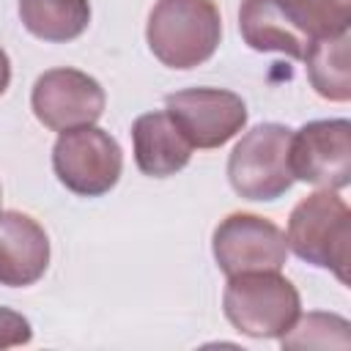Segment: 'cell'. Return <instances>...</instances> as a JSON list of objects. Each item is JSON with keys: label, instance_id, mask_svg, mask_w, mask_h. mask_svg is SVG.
Masks as SVG:
<instances>
[{"label": "cell", "instance_id": "cell-1", "mask_svg": "<svg viewBox=\"0 0 351 351\" xmlns=\"http://www.w3.org/2000/svg\"><path fill=\"white\" fill-rule=\"evenodd\" d=\"M351 0H241L239 30L250 49L302 60L313 41L346 33Z\"/></svg>", "mask_w": 351, "mask_h": 351}, {"label": "cell", "instance_id": "cell-2", "mask_svg": "<svg viewBox=\"0 0 351 351\" xmlns=\"http://www.w3.org/2000/svg\"><path fill=\"white\" fill-rule=\"evenodd\" d=\"M222 38V16L214 0H156L145 41L167 69H195L206 63Z\"/></svg>", "mask_w": 351, "mask_h": 351}, {"label": "cell", "instance_id": "cell-3", "mask_svg": "<svg viewBox=\"0 0 351 351\" xmlns=\"http://www.w3.org/2000/svg\"><path fill=\"white\" fill-rule=\"evenodd\" d=\"M285 241L296 258L329 269L343 285H348L351 208L337 189H318L302 197L288 217Z\"/></svg>", "mask_w": 351, "mask_h": 351}, {"label": "cell", "instance_id": "cell-4", "mask_svg": "<svg viewBox=\"0 0 351 351\" xmlns=\"http://www.w3.org/2000/svg\"><path fill=\"white\" fill-rule=\"evenodd\" d=\"M222 310L230 326L247 337H282L302 313L296 285L274 269L228 277Z\"/></svg>", "mask_w": 351, "mask_h": 351}, {"label": "cell", "instance_id": "cell-5", "mask_svg": "<svg viewBox=\"0 0 351 351\" xmlns=\"http://www.w3.org/2000/svg\"><path fill=\"white\" fill-rule=\"evenodd\" d=\"M291 137L285 123H258L241 134L228 156V181L244 200H277L293 186Z\"/></svg>", "mask_w": 351, "mask_h": 351}, {"label": "cell", "instance_id": "cell-6", "mask_svg": "<svg viewBox=\"0 0 351 351\" xmlns=\"http://www.w3.org/2000/svg\"><path fill=\"white\" fill-rule=\"evenodd\" d=\"M52 170L69 192L101 197L121 178L123 151L118 140L96 123L66 129L52 145Z\"/></svg>", "mask_w": 351, "mask_h": 351}, {"label": "cell", "instance_id": "cell-7", "mask_svg": "<svg viewBox=\"0 0 351 351\" xmlns=\"http://www.w3.org/2000/svg\"><path fill=\"white\" fill-rule=\"evenodd\" d=\"M211 252L225 277L241 271H280L288 261V241L285 230L277 228L271 219L252 214V211H233L228 214L211 236Z\"/></svg>", "mask_w": 351, "mask_h": 351}, {"label": "cell", "instance_id": "cell-8", "mask_svg": "<svg viewBox=\"0 0 351 351\" xmlns=\"http://www.w3.org/2000/svg\"><path fill=\"white\" fill-rule=\"evenodd\" d=\"M107 96L96 77L80 69H49L44 71L30 90V107L38 123L49 132H66L77 126L96 123L104 112Z\"/></svg>", "mask_w": 351, "mask_h": 351}, {"label": "cell", "instance_id": "cell-9", "mask_svg": "<svg viewBox=\"0 0 351 351\" xmlns=\"http://www.w3.org/2000/svg\"><path fill=\"white\" fill-rule=\"evenodd\" d=\"M167 115L192 148H219L247 126V104L225 88H186L165 99Z\"/></svg>", "mask_w": 351, "mask_h": 351}, {"label": "cell", "instance_id": "cell-10", "mask_svg": "<svg viewBox=\"0 0 351 351\" xmlns=\"http://www.w3.org/2000/svg\"><path fill=\"white\" fill-rule=\"evenodd\" d=\"M291 173L293 181L321 189H346L351 184V121L321 118L293 132Z\"/></svg>", "mask_w": 351, "mask_h": 351}, {"label": "cell", "instance_id": "cell-11", "mask_svg": "<svg viewBox=\"0 0 351 351\" xmlns=\"http://www.w3.org/2000/svg\"><path fill=\"white\" fill-rule=\"evenodd\" d=\"M49 266L47 230L22 211H0V285L27 288Z\"/></svg>", "mask_w": 351, "mask_h": 351}, {"label": "cell", "instance_id": "cell-12", "mask_svg": "<svg viewBox=\"0 0 351 351\" xmlns=\"http://www.w3.org/2000/svg\"><path fill=\"white\" fill-rule=\"evenodd\" d=\"M134 165L143 176L167 178L184 170L192 159V143L167 115V110H151L134 118L132 123Z\"/></svg>", "mask_w": 351, "mask_h": 351}, {"label": "cell", "instance_id": "cell-13", "mask_svg": "<svg viewBox=\"0 0 351 351\" xmlns=\"http://www.w3.org/2000/svg\"><path fill=\"white\" fill-rule=\"evenodd\" d=\"M302 60L307 69V80L321 99L326 101L351 99V33L348 30L313 41Z\"/></svg>", "mask_w": 351, "mask_h": 351}, {"label": "cell", "instance_id": "cell-14", "mask_svg": "<svg viewBox=\"0 0 351 351\" xmlns=\"http://www.w3.org/2000/svg\"><path fill=\"white\" fill-rule=\"evenodd\" d=\"M19 19L36 38L66 44L88 30L90 0H19Z\"/></svg>", "mask_w": 351, "mask_h": 351}, {"label": "cell", "instance_id": "cell-15", "mask_svg": "<svg viewBox=\"0 0 351 351\" xmlns=\"http://www.w3.org/2000/svg\"><path fill=\"white\" fill-rule=\"evenodd\" d=\"M348 321L337 313H307L293 321V326L280 337L282 348H348L351 332Z\"/></svg>", "mask_w": 351, "mask_h": 351}, {"label": "cell", "instance_id": "cell-16", "mask_svg": "<svg viewBox=\"0 0 351 351\" xmlns=\"http://www.w3.org/2000/svg\"><path fill=\"white\" fill-rule=\"evenodd\" d=\"M30 337H33L30 321L11 307H0V348L27 346Z\"/></svg>", "mask_w": 351, "mask_h": 351}, {"label": "cell", "instance_id": "cell-17", "mask_svg": "<svg viewBox=\"0 0 351 351\" xmlns=\"http://www.w3.org/2000/svg\"><path fill=\"white\" fill-rule=\"evenodd\" d=\"M8 85H11V60H8L5 49L0 47V96L8 90Z\"/></svg>", "mask_w": 351, "mask_h": 351}, {"label": "cell", "instance_id": "cell-18", "mask_svg": "<svg viewBox=\"0 0 351 351\" xmlns=\"http://www.w3.org/2000/svg\"><path fill=\"white\" fill-rule=\"evenodd\" d=\"M0 195H3V189H0Z\"/></svg>", "mask_w": 351, "mask_h": 351}]
</instances>
